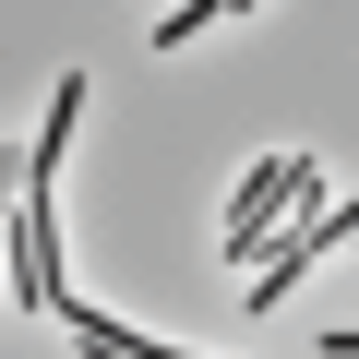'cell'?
Segmentation results:
<instances>
[{
  "instance_id": "1",
  "label": "cell",
  "mask_w": 359,
  "mask_h": 359,
  "mask_svg": "<svg viewBox=\"0 0 359 359\" xmlns=\"http://www.w3.org/2000/svg\"><path fill=\"white\" fill-rule=\"evenodd\" d=\"M299 180H311V156H264L240 192H228V228H216V252H228L240 276L287 252V204H299Z\"/></svg>"
},
{
  "instance_id": "2",
  "label": "cell",
  "mask_w": 359,
  "mask_h": 359,
  "mask_svg": "<svg viewBox=\"0 0 359 359\" xmlns=\"http://www.w3.org/2000/svg\"><path fill=\"white\" fill-rule=\"evenodd\" d=\"M216 13H228V0H180V13H156V48H192V36H216Z\"/></svg>"
},
{
  "instance_id": "3",
  "label": "cell",
  "mask_w": 359,
  "mask_h": 359,
  "mask_svg": "<svg viewBox=\"0 0 359 359\" xmlns=\"http://www.w3.org/2000/svg\"><path fill=\"white\" fill-rule=\"evenodd\" d=\"M323 347H335V359H359V323H323Z\"/></svg>"
},
{
  "instance_id": "4",
  "label": "cell",
  "mask_w": 359,
  "mask_h": 359,
  "mask_svg": "<svg viewBox=\"0 0 359 359\" xmlns=\"http://www.w3.org/2000/svg\"><path fill=\"white\" fill-rule=\"evenodd\" d=\"M335 240H347V252H359V204H347V216H335Z\"/></svg>"
}]
</instances>
